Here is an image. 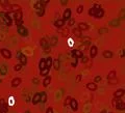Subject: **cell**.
<instances>
[{
	"label": "cell",
	"mask_w": 125,
	"mask_h": 113,
	"mask_svg": "<svg viewBox=\"0 0 125 113\" xmlns=\"http://www.w3.org/2000/svg\"><path fill=\"white\" fill-rule=\"evenodd\" d=\"M23 13L22 10H18L17 13L15 14V22H16V25L18 26H21V24L23 23Z\"/></svg>",
	"instance_id": "6da1fadb"
},
{
	"label": "cell",
	"mask_w": 125,
	"mask_h": 113,
	"mask_svg": "<svg viewBox=\"0 0 125 113\" xmlns=\"http://www.w3.org/2000/svg\"><path fill=\"white\" fill-rule=\"evenodd\" d=\"M0 17L2 18L1 21L5 23V25H7V26H10V25H12V19H10V17L9 16V14H7V13L0 14Z\"/></svg>",
	"instance_id": "7a4b0ae2"
},
{
	"label": "cell",
	"mask_w": 125,
	"mask_h": 113,
	"mask_svg": "<svg viewBox=\"0 0 125 113\" xmlns=\"http://www.w3.org/2000/svg\"><path fill=\"white\" fill-rule=\"evenodd\" d=\"M17 58L19 59V61H20V64H21V65H25L26 63H27V58H26V56H25L24 54L21 53L20 51L17 53Z\"/></svg>",
	"instance_id": "3957f363"
},
{
	"label": "cell",
	"mask_w": 125,
	"mask_h": 113,
	"mask_svg": "<svg viewBox=\"0 0 125 113\" xmlns=\"http://www.w3.org/2000/svg\"><path fill=\"white\" fill-rule=\"evenodd\" d=\"M9 111V107H7V104L5 103V101L3 99L0 100V113H7Z\"/></svg>",
	"instance_id": "277c9868"
},
{
	"label": "cell",
	"mask_w": 125,
	"mask_h": 113,
	"mask_svg": "<svg viewBox=\"0 0 125 113\" xmlns=\"http://www.w3.org/2000/svg\"><path fill=\"white\" fill-rule=\"evenodd\" d=\"M17 31L21 36H27L28 35V30L26 27H24V26H18Z\"/></svg>",
	"instance_id": "5b68a950"
},
{
	"label": "cell",
	"mask_w": 125,
	"mask_h": 113,
	"mask_svg": "<svg viewBox=\"0 0 125 113\" xmlns=\"http://www.w3.org/2000/svg\"><path fill=\"white\" fill-rule=\"evenodd\" d=\"M0 53H1V55L5 59H9L10 57H12V52H10L9 49H1L0 50Z\"/></svg>",
	"instance_id": "8992f818"
},
{
	"label": "cell",
	"mask_w": 125,
	"mask_h": 113,
	"mask_svg": "<svg viewBox=\"0 0 125 113\" xmlns=\"http://www.w3.org/2000/svg\"><path fill=\"white\" fill-rule=\"evenodd\" d=\"M115 107L117 108V110H120V111H122V110H124L125 109V103L122 100H120L118 99L117 100V104L115 105Z\"/></svg>",
	"instance_id": "52a82bcc"
},
{
	"label": "cell",
	"mask_w": 125,
	"mask_h": 113,
	"mask_svg": "<svg viewBox=\"0 0 125 113\" xmlns=\"http://www.w3.org/2000/svg\"><path fill=\"white\" fill-rule=\"evenodd\" d=\"M72 56L74 57L75 59H77V58H81V57L83 56V54H82V52L80 51V50H73L72 51Z\"/></svg>",
	"instance_id": "ba28073f"
},
{
	"label": "cell",
	"mask_w": 125,
	"mask_h": 113,
	"mask_svg": "<svg viewBox=\"0 0 125 113\" xmlns=\"http://www.w3.org/2000/svg\"><path fill=\"white\" fill-rule=\"evenodd\" d=\"M124 94H125V90H124V89H118L117 91H115L114 96H115V99H120V98H122Z\"/></svg>",
	"instance_id": "9c48e42d"
},
{
	"label": "cell",
	"mask_w": 125,
	"mask_h": 113,
	"mask_svg": "<svg viewBox=\"0 0 125 113\" xmlns=\"http://www.w3.org/2000/svg\"><path fill=\"white\" fill-rule=\"evenodd\" d=\"M70 106H71L73 111H77L78 110V102L75 99H72L71 102H70Z\"/></svg>",
	"instance_id": "30bf717a"
},
{
	"label": "cell",
	"mask_w": 125,
	"mask_h": 113,
	"mask_svg": "<svg viewBox=\"0 0 125 113\" xmlns=\"http://www.w3.org/2000/svg\"><path fill=\"white\" fill-rule=\"evenodd\" d=\"M70 18H71V9H70V8H67V9L64 12V15H62V20H64V21L70 20Z\"/></svg>",
	"instance_id": "8fae6325"
},
{
	"label": "cell",
	"mask_w": 125,
	"mask_h": 113,
	"mask_svg": "<svg viewBox=\"0 0 125 113\" xmlns=\"http://www.w3.org/2000/svg\"><path fill=\"white\" fill-rule=\"evenodd\" d=\"M40 100H41V93H40V92L33 94V98H32V104H33V105H36V104L40 103Z\"/></svg>",
	"instance_id": "7c38bea8"
},
{
	"label": "cell",
	"mask_w": 125,
	"mask_h": 113,
	"mask_svg": "<svg viewBox=\"0 0 125 113\" xmlns=\"http://www.w3.org/2000/svg\"><path fill=\"white\" fill-rule=\"evenodd\" d=\"M21 83V78L17 77V78H14L12 80V87H17V86H19Z\"/></svg>",
	"instance_id": "4fadbf2b"
},
{
	"label": "cell",
	"mask_w": 125,
	"mask_h": 113,
	"mask_svg": "<svg viewBox=\"0 0 125 113\" xmlns=\"http://www.w3.org/2000/svg\"><path fill=\"white\" fill-rule=\"evenodd\" d=\"M87 87H88V89H90V90L95 91L96 89L98 88V86H97V84H96L95 82H90V83L87 84Z\"/></svg>",
	"instance_id": "5bb4252c"
},
{
	"label": "cell",
	"mask_w": 125,
	"mask_h": 113,
	"mask_svg": "<svg viewBox=\"0 0 125 113\" xmlns=\"http://www.w3.org/2000/svg\"><path fill=\"white\" fill-rule=\"evenodd\" d=\"M97 55V47L96 46H92L90 49V56L92 57V58H94V57Z\"/></svg>",
	"instance_id": "9a60e30c"
},
{
	"label": "cell",
	"mask_w": 125,
	"mask_h": 113,
	"mask_svg": "<svg viewBox=\"0 0 125 113\" xmlns=\"http://www.w3.org/2000/svg\"><path fill=\"white\" fill-rule=\"evenodd\" d=\"M54 25H55L56 28H62V26L65 25V21L62 19H58V20H56L55 22H54Z\"/></svg>",
	"instance_id": "2e32d148"
},
{
	"label": "cell",
	"mask_w": 125,
	"mask_h": 113,
	"mask_svg": "<svg viewBox=\"0 0 125 113\" xmlns=\"http://www.w3.org/2000/svg\"><path fill=\"white\" fill-rule=\"evenodd\" d=\"M78 29H79L80 31H82V30H88L89 29V26H88V24L87 23H83V22H81V23H79L78 24Z\"/></svg>",
	"instance_id": "e0dca14e"
},
{
	"label": "cell",
	"mask_w": 125,
	"mask_h": 113,
	"mask_svg": "<svg viewBox=\"0 0 125 113\" xmlns=\"http://www.w3.org/2000/svg\"><path fill=\"white\" fill-rule=\"evenodd\" d=\"M52 62H53V59H52L50 56H49L47 59H45V63H46V67H47V69L50 70V67H52Z\"/></svg>",
	"instance_id": "ac0fdd59"
},
{
	"label": "cell",
	"mask_w": 125,
	"mask_h": 113,
	"mask_svg": "<svg viewBox=\"0 0 125 113\" xmlns=\"http://www.w3.org/2000/svg\"><path fill=\"white\" fill-rule=\"evenodd\" d=\"M50 82H51V77L50 76H46V78H44V80H43V86L47 87L50 84Z\"/></svg>",
	"instance_id": "d6986e66"
},
{
	"label": "cell",
	"mask_w": 125,
	"mask_h": 113,
	"mask_svg": "<svg viewBox=\"0 0 125 113\" xmlns=\"http://www.w3.org/2000/svg\"><path fill=\"white\" fill-rule=\"evenodd\" d=\"M18 10H21L20 5H18V4H13L12 6H10V13H17Z\"/></svg>",
	"instance_id": "ffe728a7"
},
{
	"label": "cell",
	"mask_w": 125,
	"mask_h": 113,
	"mask_svg": "<svg viewBox=\"0 0 125 113\" xmlns=\"http://www.w3.org/2000/svg\"><path fill=\"white\" fill-rule=\"evenodd\" d=\"M103 16H104V10L101 8V9H99V10H97V12H96V14H95V16H94V17L97 18V19H100V18H102Z\"/></svg>",
	"instance_id": "44dd1931"
},
{
	"label": "cell",
	"mask_w": 125,
	"mask_h": 113,
	"mask_svg": "<svg viewBox=\"0 0 125 113\" xmlns=\"http://www.w3.org/2000/svg\"><path fill=\"white\" fill-rule=\"evenodd\" d=\"M0 74L1 75H6L7 74V67L5 64L0 65Z\"/></svg>",
	"instance_id": "7402d4cb"
},
{
	"label": "cell",
	"mask_w": 125,
	"mask_h": 113,
	"mask_svg": "<svg viewBox=\"0 0 125 113\" xmlns=\"http://www.w3.org/2000/svg\"><path fill=\"white\" fill-rule=\"evenodd\" d=\"M119 24H120L119 19H114L109 22V26H112V27H117V26H119Z\"/></svg>",
	"instance_id": "603a6c76"
},
{
	"label": "cell",
	"mask_w": 125,
	"mask_h": 113,
	"mask_svg": "<svg viewBox=\"0 0 125 113\" xmlns=\"http://www.w3.org/2000/svg\"><path fill=\"white\" fill-rule=\"evenodd\" d=\"M102 55H103V57H105V58H112L113 57V52L112 51H108V50H105V51L102 53Z\"/></svg>",
	"instance_id": "cb8c5ba5"
},
{
	"label": "cell",
	"mask_w": 125,
	"mask_h": 113,
	"mask_svg": "<svg viewBox=\"0 0 125 113\" xmlns=\"http://www.w3.org/2000/svg\"><path fill=\"white\" fill-rule=\"evenodd\" d=\"M57 42H58V39H57L56 36H51L50 38V43H49V46H55L57 44Z\"/></svg>",
	"instance_id": "d4e9b609"
},
{
	"label": "cell",
	"mask_w": 125,
	"mask_h": 113,
	"mask_svg": "<svg viewBox=\"0 0 125 113\" xmlns=\"http://www.w3.org/2000/svg\"><path fill=\"white\" fill-rule=\"evenodd\" d=\"M52 64H53V67H54V69H55V70H57V71L59 70L61 63H59V60H58V59H54L53 62H52Z\"/></svg>",
	"instance_id": "484cf974"
},
{
	"label": "cell",
	"mask_w": 125,
	"mask_h": 113,
	"mask_svg": "<svg viewBox=\"0 0 125 113\" xmlns=\"http://www.w3.org/2000/svg\"><path fill=\"white\" fill-rule=\"evenodd\" d=\"M39 67H40V70L42 71V70H44L46 67V63H45V59L44 58H42L41 60H40V63H39Z\"/></svg>",
	"instance_id": "4316f807"
},
{
	"label": "cell",
	"mask_w": 125,
	"mask_h": 113,
	"mask_svg": "<svg viewBox=\"0 0 125 113\" xmlns=\"http://www.w3.org/2000/svg\"><path fill=\"white\" fill-rule=\"evenodd\" d=\"M41 93V100H40V102H42V103H46V101H47V94L46 92H40Z\"/></svg>",
	"instance_id": "83f0119b"
},
{
	"label": "cell",
	"mask_w": 125,
	"mask_h": 113,
	"mask_svg": "<svg viewBox=\"0 0 125 113\" xmlns=\"http://www.w3.org/2000/svg\"><path fill=\"white\" fill-rule=\"evenodd\" d=\"M114 78H116V71H111V72L108 73V75H107V79L108 80H111V79H114Z\"/></svg>",
	"instance_id": "f1b7e54d"
},
{
	"label": "cell",
	"mask_w": 125,
	"mask_h": 113,
	"mask_svg": "<svg viewBox=\"0 0 125 113\" xmlns=\"http://www.w3.org/2000/svg\"><path fill=\"white\" fill-rule=\"evenodd\" d=\"M73 33H74L75 36H78V38L81 36V31L78 29V28H74V29H73Z\"/></svg>",
	"instance_id": "f546056e"
},
{
	"label": "cell",
	"mask_w": 125,
	"mask_h": 113,
	"mask_svg": "<svg viewBox=\"0 0 125 113\" xmlns=\"http://www.w3.org/2000/svg\"><path fill=\"white\" fill-rule=\"evenodd\" d=\"M35 8L36 10H40V9H43L44 7L42 6V4H41V1H36V3H35Z\"/></svg>",
	"instance_id": "4dcf8cb0"
},
{
	"label": "cell",
	"mask_w": 125,
	"mask_h": 113,
	"mask_svg": "<svg viewBox=\"0 0 125 113\" xmlns=\"http://www.w3.org/2000/svg\"><path fill=\"white\" fill-rule=\"evenodd\" d=\"M48 73H49V69H47V67H45L44 70L40 71L41 76H47V75H48Z\"/></svg>",
	"instance_id": "1f68e13d"
},
{
	"label": "cell",
	"mask_w": 125,
	"mask_h": 113,
	"mask_svg": "<svg viewBox=\"0 0 125 113\" xmlns=\"http://www.w3.org/2000/svg\"><path fill=\"white\" fill-rule=\"evenodd\" d=\"M62 36H65V38H66V36H68L69 35V29H68V28H65L64 30H62Z\"/></svg>",
	"instance_id": "d6a6232c"
},
{
	"label": "cell",
	"mask_w": 125,
	"mask_h": 113,
	"mask_svg": "<svg viewBox=\"0 0 125 113\" xmlns=\"http://www.w3.org/2000/svg\"><path fill=\"white\" fill-rule=\"evenodd\" d=\"M0 4H1L3 7H6L7 5L9 4V1H6V0H0Z\"/></svg>",
	"instance_id": "836d02e7"
},
{
	"label": "cell",
	"mask_w": 125,
	"mask_h": 113,
	"mask_svg": "<svg viewBox=\"0 0 125 113\" xmlns=\"http://www.w3.org/2000/svg\"><path fill=\"white\" fill-rule=\"evenodd\" d=\"M96 12H97V10L92 7V8L89 9V15H90V16H93V17H94V16H95V14H96Z\"/></svg>",
	"instance_id": "e575fe53"
},
{
	"label": "cell",
	"mask_w": 125,
	"mask_h": 113,
	"mask_svg": "<svg viewBox=\"0 0 125 113\" xmlns=\"http://www.w3.org/2000/svg\"><path fill=\"white\" fill-rule=\"evenodd\" d=\"M107 31H108L107 28H104V27H103V28H100V29L98 30V32L100 33V34H103V33H106Z\"/></svg>",
	"instance_id": "d590c367"
},
{
	"label": "cell",
	"mask_w": 125,
	"mask_h": 113,
	"mask_svg": "<svg viewBox=\"0 0 125 113\" xmlns=\"http://www.w3.org/2000/svg\"><path fill=\"white\" fill-rule=\"evenodd\" d=\"M44 14H45V9H40V10H38L36 12V15L39 16V17H42V16H44Z\"/></svg>",
	"instance_id": "8d00e7d4"
},
{
	"label": "cell",
	"mask_w": 125,
	"mask_h": 113,
	"mask_svg": "<svg viewBox=\"0 0 125 113\" xmlns=\"http://www.w3.org/2000/svg\"><path fill=\"white\" fill-rule=\"evenodd\" d=\"M21 69H22V65L21 64H16L14 67V70L16 71V72H19V71H21Z\"/></svg>",
	"instance_id": "74e56055"
},
{
	"label": "cell",
	"mask_w": 125,
	"mask_h": 113,
	"mask_svg": "<svg viewBox=\"0 0 125 113\" xmlns=\"http://www.w3.org/2000/svg\"><path fill=\"white\" fill-rule=\"evenodd\" d=\"M71 98L70 96H67L66 99H65V101H64V103H65V105H70V102H71Z\"/></svg>",
	"instance_id": "f35d334b"
},
{
	"label": "cell",
	"mask_w": 125,
	"mask_h": 113,
	"mask_svg": "<svg viewBox=\"0 0 125 113\" xmlns=\"http://www.w3.org/2000/svg\"><path fill=\"white\" fill-rule=\"evenodd\" d=\"M82 12H83V6H82V5H78V7H77V14H81Z\"/></svg>",
	"instance_id": "ab89813d"
},
{
	"label": "cell",
	"mask_w": 125,
	"mask_h": 113,
	"mask_svg": "<svg viewBox=\"0 0 125 113\" xmlns=\"http://www.w3.org/2000/svg\"><path fill=\"white\" fill-rule=\"evenodd\" d=\"M74 24H75V20H74V19H70V20H69V23H68V25L71 27V26H73Z\"/></svg>",
	"instance_id": "60d3db41"
},
{
	"label": "cell",
	"mask_w": 125,
	"mask_h": 113,
	"mask_svg": "<svg viewBox=\"0 0 125 113\" xmlns=\"http://www.w3.org/2000/svg\"><path fill=\"white\" fill-rule=\"evenodd\" d=\"M124 19V9L121 10V13H120V17H119V20H123Z\"/></svg>",
	"instance_id": "b9f144b4"
},
{
	"label": "cell",
	"mask_w": 125,
	"mask_h": 113,
	"mask_svg": "<svg viewBox=\"0 0 125 113\" xmlns=\"http://www.w3.org/2000/svg\"><path fill=\"white\" fill-rule=\"evenodd\" d=\"M88 57H85V56H82L81 57V62H82V63H87V62H88Z\"/></svg>",
	"instance_id": "7bdbcfd3"
},
{
	"label": "cell",
	"mask_w": 125,
	"mask_h": 113,
	"mask_svg": "<svg viewBox=\"0 0 125 113\" xmlns=\"http://www.w3.org/2000/svg\"><path fill=\"white\" fill-rule=\"evenodd\" d=\"M94 81H95V82H100L101 81V76H96V77L94 78Z\"/></svg>",
	"instance_id": "ee69618b"
},
{
	"label": "cell",
	"mask_w": 125,
	"mask_h": 113,
	"mask_svg": "<svg viewBox=\"0 0 125 113\" xmlns=\"http://www.w3.org/2000/svg\"><path fill=\"white\" fill-rule=\"evenodd\" d=\"M108 82H109V83H112V84H114V83H117V82H118V79H117V78L111 79V80H108Z\"/></svg>",
	"instance_id": "f6af8a7d"
},
{
	"label": "cell",
	"mask_w": 125,
	"mask_h": 113,
	"mask_svg": "<svg viewBox=\"0 0 125 113\" xmlns=\"http://www.w3.org/2000/svg\"><path fill=\"white\" fill-rule=\"evenodd\" d=\"M93 8H95L96 10H99V9H101V6H100V4L96 3L95 5H94V7H93Z\"/></svg>",
	"instance_id": "bcb514c9"
},
{
	"label": "cell",
	"mask_w": 125,
	"mask_h": 113,
	"mask_svg": "<svg viewBox=\"0 0 125 113\" xmlns=\"http://www.w3.org/2000/svg\"><path fill=\"white\" fill-rule=\"evenodd\" d=\"M48 0H43V1H41V4H42V6H43V7H45V5L47 4V3H48Z\"/></svg>",
	"instance_id": "7dc6e473"
},
{
	"label": "cell",
	"mask_w": 125,
	"mask_h": 113,
	"mask_svg": "<svg viewBox=\"0 0 125 113\" xmlns=\"http://www.w3.org/2000/svg\"><path fill=\"white\" fill-rule=\"evenodd\" d=\"M46 113H53V109H52V107H49V108H47Z\"/></svg>",
	"instance_id": "c3c4849f"
},
{
	"label": "cell",
	"mask_w": 125,
	"mask_h": 113,
	"mask_svg": "<svg viewBox=\"0 0 125 113\" xmlns=\"http://www.w3.org/2000/svg\"><path fill=\"white\" fill-rule=\"evenodd\" d=\"M81 81V75H77L76 77V82H80Z\"/></svg>",
	"instance_id": "681fc988"
},
{
	"label": "cell",
	"mask_w": 125,
	"mask_h": 113,
	"mask_svg": "<svg viewBox=\"0 0 125 113\" xmlns=\"http://www.w3.org/2000/svg\"><path fill=\"white\" fill-rule=\"evenodd\" d=\"M61 3H62V5H66V4L68 3V0H67V1H66V0H62V1H61Z\"/></svg>",
	"instance_id": "f907efd6"
},
{
	"label": "cell",
	"mask_w": 125,
	"mask_h": 113,
	"mask_svg": "<svg viewBox=\"0 0 125 113\" xmlns=\"http://www.w3.org/2000/svg\"><path fill=\"white\" fill-rule=\"evenodd\" d=\"M32 82H35L36 84V83H38V80H36V79H35V80H32Z\"/></svg>",
	"instance_id": "816d5d0a"
},
{
	"label": "cell",
	"mask_w": 125,
	"mask_h": 113,
	"mask_svg": "<svg viewBox=\"0 0 125 113\" xmlns=\"http://www.w3.org/2000/svg\"><path fill=\"white\" fill-rule=\"evenodd\" d=\"M101 113H106V111H105V110H102V111H101Z\"/></svg>",
	"instance_id": "f5cc1de1"
},
{
	"label": "cell",
	"mask_w": 125,
	"mask_h": 113,
	"mask_svg": "<svg viewBox=\"0 0 125 113\" xmlns=\"http://www.w3.org/2000/svg\"><path fill=\"white\" fill-rule=\"evenodd\" d=\"M111 113H113V112H111Z\"/></svg>",
	"instance_id": "db71d44e"
}]
</instances>
